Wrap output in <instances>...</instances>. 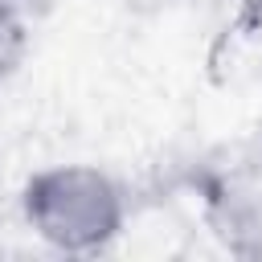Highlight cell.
Instances as JSON below:
<instances>
[{
	"label": "cell",
	"instance_id": "1",
	"mask_svg": "<svg viewBox=\"0 0 262 262\" xmlns=\"http://www.w3.org/2000/svg\"><path fill=\"white\" fill-rule=\"evenodd\" d=\"M20 217L57 254H98L127 225L119 180L94 164H53L25 180Z\"/></svg>",
	"mask_w": 262,
	"mask_h": 262
},
{
	"label": "cell",
	"instance_id": "2",
	"mask_svg": "<svg viewBox=\"0 0 262 262\" xmlns=\"http://www.w3.org/2000/svg\"><path fill=\"white\" fill-rule=\"evenodd\" d=\"M20 4H25V0H0V12H16Z\"/></svg>",
	"mask_w": 262,
	"mask_h": 262
}]
</instances>
